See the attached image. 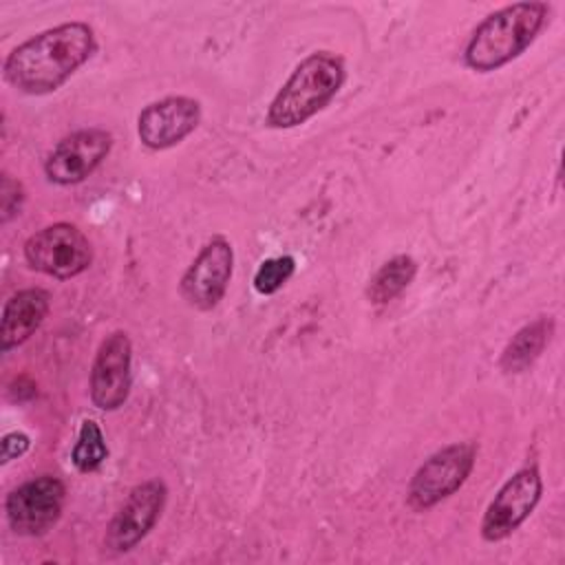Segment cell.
Instances as JSON below:
<instances>
[{"label": "cell", "instance_id": "cell-1", "mask_svg": "<svg viewBox=\"0 0 565 565\" xmlns=\"http://www.w3.org/2000/svg\"><path fill=\"white\" fill-rule=\"evenodd\" d=\"M95 51L97 38L88 22H62L11 49L2 62V75L24 95H49L62 88Z\"/></svg>", "mask_w": 565, "mask_h": 565}, {"label": "cell", "instance_id": "cell-2", "mask_svg": "<svg viewBox=\"0 0 565 565\" xmlns=\"http://www.w3.org/2000/svg\"><path fill=\"white\" fill-rule=\"evenodd\" d=\"M547 2H512L488 13L470 33L463 64L475 73H492L525 53L550 20Z\"/></svg>", "mask_w": 565, "mask_h": 565}, {"label": "cell", "instance_id": "cell-3", "mask_svg": "<svg viewBox=\"0 0 565 565\" xmlns=\"http://www.w3.org/2000/svg\"><path fill=\"white\" fill-rule=\"evenodd\" d=\"M347 79V66L333 51H313L302 57L278 93L271 97L265 126L289 130L307 124L324 110L340 93Z\"/></svg>", "mask_w": 565, "mask_h": 565}, {"label": "cell", "instance_id": "cell-4", "mask_svg": "<svg viewBox=\"0 0 565 565\" xmlns=\"http://www.w3.org/2000/svg\"><path fill=\"white\" fill-rule=\"evenodd\" d=\"M477 461L472 441H455L435 450L411 477L406 503L417 510H430L452 497L470 477Z\"/></svg>", "mask_w": 565, "mask_h": 565}, {"label": "cell", "instance_id": "cell-5", "mask_svg": "<svg viewBox=\"0 0 565 565\" xmlns=\"http://www.w3.org/2000/svg\"><path fill=\"white\" fill-rule=\"evenodd\" d=\"M22 252L31 269L57 280L75 278L93 263V245L88 236L66 221L33 232L24 241Z\"/></svg>", "mask_w": 565, "mask_h": 565}, {"label": "cell", "instance_id": "cell-6", "mask_svg": "<svg viewBox=\"0 0 565 565\" xmlns=\"http://www.w3.org/2000/svg\"><path fill=\"white\" fill-rule=\"evenodd\" d=\"M543 494V477L536 466L519 468L490 499L481 516V539L499 543L512 536L534 512Z\"/></svg>", "mask_w": 565, "mask_h": 565}, {"label": "cell", "instance_id": "cell-7", "mask_svg": "<svg viewBox=\"0 0 565 565\" xmlns=\"http://www.w3.org/2000/svg\"><path fill=\"white\" fill-rule=\"evenodd\" d=\"M66 486L53 475L33 477L13 488L4 499L7 523L18 536H42L62 516Z\"/></svg>", "mask_w": 565, "mask_h": 565}, {"label": "cell", "instance_id": "cell-8", "mask_svg": "<svg viewBox=\"0 0 565 565\" xmlns=\"http://www.w3.org/2000/svg\"><path fill=\"white\" fill-rule=\"evenodd\" d=\"M166 501L168 486L161 479H148L132 486L104 532V550L110 554H126L137 547L157 525Z\"/></svg>", "mask_w": 565, "mask_h": 565}, {"label": "cell", "instance_id": "cell-9", "mask_svg": "<svg viewBox=\"0 0 565 565\" xmlns=\"http://www.w3.org/2000/svg\"><path fill=\"white\" fill-rule=\"evenodd\" d=\"M234 274V247L225 236H212L192 258L179 280V294L196 311H212L225 296Z\"/></svg>", "mask_w": 565, "mask_h": 565}, {"label": "cell", "instance_id": "cell-10", "mask_svg": "<svg viewBox=\"0 0 565 565\" xmlns=\"http://www.w3.org/2000/svg\"><path fill=\"white\" fill-rule=\"evenodd\" d=\"M132 388V342L126 331L108 333L93 358L88 395L95 408L117 411L128 402Z\"/></svg>", "mask_w": 565, "mask_h": 565}, {"label": "cell", "instance_id": "cell-11", "mask_svg": "<svg viewBox=\"0 0 565 565\" xmlns=\"http://www.w3.org/2000/svg\"><path fill=\"white\" fill-rule=\"evenodd\" d=\"M113 135L104 128H79L62 137L44 159V174L55 185L86 181L110 154Z\"/></svg>", "mask_w": 565, "mask_h": 565}, {"label": "cell", "instance_id": "cell-12", "mask_svg": "<svg viewBox=\"0 0 565 565\" xmlns=\"http://www.w3.org/2000/svg\"><path fill=\"white\" fill-rule=\"evenodd\" d=\"M201 124V102L168 95L150 102L137 115V137L148 150H168L188 139Z\"/></svg>", "mask_w": 565, "mask_h": 565}, {"label": "cell", "instance_id": "cell-13", "mask_svg": "<svg viewBox=\"0 0 565 565\" xmlns=\"http://www.w3.org/2000/svg\"><path fill=\"white\" fill-rule=\"evenodd\" d=\"M51 309V296L42 287H26L4 300L0 316L2 353L24 344L44 322Z\"/></svg>", "mask_w": 565, "mask_h": 565}, {"label": "cell", "instance_id": "cell-14", "mask_svg": "<svg viewBox=\"0 0 565 565\" xmlns=\"http://www.w3.org/2000/svg\"><path fill=\"white\" fill-rule=\"evenodd\" d=\"M554 318L552 316H539L523 324L503 347L499 358V369L508 375L525 373L545 351L554 335Z\"/></svg>", "mask_w": 565, "mask_h": 565}, {"label": "cell", "instance_id": "cell-15", "mask_svg": "<svg viewBox=\"0 0 565 565\" xmlns=\"http://www.w3.org/2000/svg\"><path fill=\"white\" fill-rule=\"evenodd\" d=\"M417 276V260L408 254H397L380 265L369 278L366 298L371 305H388L395 300Z\"/></svg>", "mask_w": 565, "mask_h": 565}, {"label": "cell", "instance_id": "cell-16", "mask_svg": "<svg viewBox=\"0 0 565 565\" xmlns=\"http://www.w3.org/2000/svg\"><path fill=\"white\" fill-rule=\"evenodd\" d=\"M108 457L106 437L95 419H82L77 441L71 450V461L77 472H95Z\"/></svg>", "mask_w": 565, "mask_h": 565}, {"label": "cell", "instance_id": "cell-17", "mask_svg": "<svg viewBox=\"0 0 565 565\" xmlns=\"http://www.w3.org/2000/svg\"><path fill=\"white\" fill-rule=\"evenodd\" d=\"M294 271H296L294 256L265 258L254 274V289L260 296H271L285 287V282L294 276Z\"/></svg>", "mask_w": 565, "mask_h": 565}, {"label": "cell", "instance_id": "cell-18", "mask_svg": "<svg viewBox=\"0 0 565 565\" xmlns=\"http://www.w3.org/2000/svg\"><path fill=\"white\" fill-rule=\"evenodd\" d=\"M26 190L20 179H15L9 172H2L0 179V223L7 225L11 218H15L24 205Z\"/></svg>", "mask_w": 565, "mask_h": 565}, {"label": "cell", "instance_id": "cell-19", "mask_svg": "<svg viewBox=\"0 0 565 565\" xmlns=\"http://www.w3.org/2000/svg\"><path fill=\"white\" fill-rule=\"evenodd\" d=\"M31 446V439L26 433H20V430H13V433H7L0 441V463L7 466L9 461L22 457Z\"/></svg>", "mask_w": 565, "mask_h": 565}]
</instances>
